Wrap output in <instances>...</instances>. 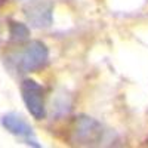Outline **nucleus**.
<instances>
[{"label":"nucleus","mask_w":148,"mask_h":148,"mask_svg":"<svg viewBox=\"0 0 148 148\" xmlns=\"http://www.w3.org/2000/svg\"><path fill=\"white\" fill-rule=\"evenodd\" d=\"M8 61L19 73L40 71L49 64V47L40 40H31L18 52L9 55Z\"/></svg>","instance_id":"obj_1"},{"label":"nucleus","mask_w":148,"mask_h":148,"mask_svg":"<svg viewBox=\"0 0 148 148\" xmlns=\"http://www.w3.org/2000/svg\"><path fill=\"white\" fill-rule=\"evenodd\" d=\"M102 138H104V127L98 120L88 116H79L73 120L68 136V141L73 145H80V147L99 145Z\"/></svg>","instance_id":"obj_2"},{"label":"nucleus","mask_w":148,"mask_h":148,"mask_svg":"<svg viewBox=\"0 0 148 148\" xmlns=\"http://www.w3.org/2000/svg\"><path fill=\"white\" fill-rule=\"evenodd\" d=\"M21 96L27 107V111L36 120L46 119L45 89L33 79H24L21 82Z\"/></svg>","instance_id":"obj_3"},{"label":"nucleus","mask_w":148,"mask_h":148,"mask_svg":"<svg viewBox=\"0 0 148 148\" xmlns=\"http://www.w3.org/2000/svg\"><path fill=\"white\" fill-rule=\"evenodd\" d=\"M0 123H2V126L9 133H12L16 138L24 139V142H25V144L33 145V147H37V148L42 147L39 142H37V138H36V135H34L33 126L21 114H18V113H6V114L2 116Z\"/></svg>","instance_id":"obj_4"},{"label":"nucleus","mask_w":148,"mask_h":148,"mask_svg":"<svg viewBox=\"0 0 148 148\" xmlns=\"http://www.w3.org/2000/svg\"><path fill=\"white\" fill-rule=\"evenodd\" d=\"M30 25L36 28H47L53 22V6L49 2H37L25 9Z\"/></svg>","instance_id":"obj_5"},{"label":"nucleus","mask_w":148,"mask_h":148,"mask_svg":"<svg viewBox=\"0 0 148 148\" xmlns=\"http://www.w3.org/2000/svg\"><path fill=\"white\" fill-rule=\"evenodd\" d=\"M9 39L14 43H24L30 40V28L22 22L10 21L9 22Z\"/></svg>","instance_id":"obj_6"}]
</instances>
